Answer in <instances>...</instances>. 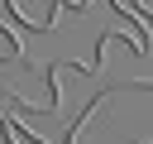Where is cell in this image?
I'll return each instance as SVG.
<instances>
[{"label":"cell","instance_id":"1","mask_svg":"<svg viewBox=\"0 0 153 144\" xmlns=\"http://www.w3.org/2000/svg\"><path fill=\"white\" fill-rule=\"evenodd\" d=\"M5 10L24 24V29H33V34H48V29H57V0H5Z\"/></svg>","mask_w":153,"mask_h":144},{"label":"cell","instance_id":"2","mask_svg":"<svg viewBox=\"0 0 153 144\" xmlns=\"http://www.w3.org/2000/svg\"><path fill=\"white\" fill-rule=\"evenodd\" d=\"M110 10H115V19H120V24L143 29V34H148V43H153V14H143V5H139V0H110Z\"/></svg>","mask_w":153,"mask_h":144},{"label":"cell","instance_id":"3","mask_svg":"<svg viewBox=\"0 0 153 144\" xmlns=\"http://www.w3.org/2000/svg\"><path fill=\"white\" fill-rule=\"evenodd\" d=\"M0 130H5V139H10V144H48V139H38L33 130H24V125H19V120H10V115L0 120Z\"/></svg>","mask_w":153,"mask_h":144},{"label":"cell","instance_id":"4","mask_svg":"<svg viewBox=\"0 0 153 144\" xmlns=\"http://www.w3.org/2000/svg\"><path fill=\"white\" fill-rule=\"evenodd\" d=\"M19 58H24V48H19L14 29H5V24H0V62H19Z\"/></svg>","mask_w":153,"mask_h":144},{"label":"cell","instance_id":"5","mask_svg":"<svg viewBox=\"0 0 153 144\" xmlns=\"http://www.w3.org/2000/svg\"><path fill=\"white\" fill-rule=\"evenodd\" d=\"M57 5H62V10H76V14H81V10L91 5V0H57Z\"/></svg>","mask_w":153,"mask_h":144}]
</instances>
